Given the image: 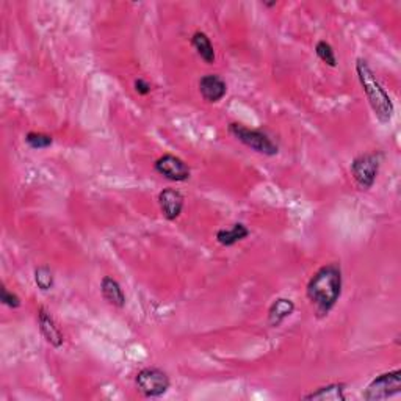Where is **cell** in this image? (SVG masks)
I'll return each instance as SVG.
<instances>
[{"mask_svg":"<svg viewBox=\"0 0 401 401\" xmlns=\"http://www.w3.org/2000/svg\"><path fill=\"white\" fill-rule=\"evenodd\" d=\"M344 288V274L337 262H331L318 268L306 287V297L310 301L317 318L329 315L339 303Z\"/></svg>","mask_w":401,"mask_h":401,"instance_id":"6da1fadb","label":"cell"},{"mask_svg":"<svg viewBox=\"0 0 401 401\" xmlns=\"http://www.w3.org/2000/svg\"><path fill=\"white\" fill-rule=\"evenodd\" d=\"M356 74L359 79V84L362 86V91L365 93V97L369 100L370 109L381 124H389L392 121L395 107L391 96L382 88L380 80L376 79L373 69L364 58H357L356 60Z\"/></svg>","mask_w":401,"mask_h":401,"instance_id":"7a4b0ae2","label":"cell"},{"mask_svg":"<svg viewBox=\"0 0 401 401\" xmlns=\"http://www.w3.org/2000/svg\"><path fill=\"white\" fill-rule=\"evenodd\" d=\"M227 132L248 149L254 151L257 154L265 157H274L279 154L278 143L268 133L259 131V129H250L240 122H231L227 126Z\"/></svg>","mask_w":401,"mask_h":401,"instance_id":"3957f363","label":"cell"},{"mask_svg":"<svg viewBox=\"0 0 401 401\" xmlns=\"http://www.w3.org/2000/svg\"><path fill=\"white\" fill-rule=\"evenodd\" d=\"M381 157L380 152H367V154L357 156L351 162V176L361 190L367 192L375 185L381 167Z\"/></svg>","mask_w":401,"mask_h":401,"instance_id":"277c9868","label":"cell"},{"mask_svg":"<svg viewBox=\"0 0 401 401\" xmlns=\"http://www.w3.org/2000/svg\"><path fill=\"white\" fill-rule=\"evenodd\" d=\"M135 386L146 398H158L169 391L171 380L165 370L146 367L141 369L135 376Z\"/></svg>","mask_w":401,"mask_h":401,"instance_id":"5b68a950","label":"cell"},{"mask_svg":"<svg viewBox=\"0 0 401 401\" xmlns=\"http://www.w3.org/2000/svg\"><path fill=\"white\" fill-rule=\"evenodd\" d=\"M401 392V370L395 369L376 376L369 382L362 392V398L367 401H380L392 398Z\"/></svg>","mask_w":401,"mask_h":401,"instance_id":"8992f818","label":"cell"},{"mask_svg":"<svg viewBox=\"0 0 401 401\" xmlns=\"http://www.w3.org/2000/svg\"><path fill=\"white\" fill-rule=\"evenodd\" d=\"M154 171L163 179L176 182V184L187 182L192 178V169L188 167V163L174 154H163L162 157H158L154 163Z\"/></svg>","mask_w":401,"mask_h":401,"instance_id":"52a82bcc","label":"cell"},{"mask_svg":"<svg viewBox=\"0 0 401 401\" xmlns=\"http://www.w3.org/2000/svg\"><path fill=\"white\" fill-rule=\"evenodd\" d=\"M185 198L179 190L176 188H163V190L158 193V207L165 220L168 221H176L182 215V210H184Z\"/></svg>","mask_w":401,"mask_h":401,"instance_id":"ba28073f","label":"cell"},{"mask_svg":"<svg viewBox=\"0 0 401 401\" xmlns=\"http://www.w3.org/2000/svg\"><path fill=\"white\" fill-rule=\"evenodd\" d=\"M38 328L39 333L43 335L44 340L52 348H62L64 344V335L62 333L60 326H58L55 318L47 310L44 306L38 308Z\"/></svg>","mask_w":401,"mask_h":401,"instance_id":"9c48e42d","label":"cell"},{"mask_svg":"<svg viewBox=\"0 0 401 401\" xmlns=\"http://www.w3.org/2000/svg\"><path fill=\"white\" fill-rule=\"evenodd\" d=\"M199 93L205 102L216 104L226 96L227 84L218 74H205L199 79Z\"/></svg>","mask_w":401,"mask_h":401,"instance_id":"30bf717a","label":"cell"},{"mask_svg":"<svg viewBox=\"0 0 401 401\" xmlns=\"http://www.w3.org/2000/svg\"><path fill=\"white\" fill-rule=\"evenodd\" d=\"M100 293H102L104 299L113 306V308H126V293H124L120 282L111 278V276H104L102 281H100Z\"/></svg>","mask_w":401,"mask_h":401,"instance_id":"8fae6325","label":"cell"},{"mask_svg":"<svg viewBox=\"0 0 401 401\" xmlns=\"http://www.w3.org/2000/svg\"><path fill=\"white\" fill-rule=\"evenodd\" d=\"M295 306L290 298H276L268 309V324L271 328H279L288 317L293 315Z\"/></svg>","mask_w":401,"mask_h":401,"instance_id":"7c38bea8","label":"cell"},{"mask_svg":"<svg viewBox=\"0 0 401 401\" xmlns=\"http://www.w3.org/2000/svg\"><path fill=\"white\" fill-rule=\"evenodd\" d=\"M250 234H251V231L248 229L245 223H234L231 227L220 229V231L216 232L215 239L221 246L231 248V246H235L237 243H240V241H243L245 239L250 237Z\"/></svg>","mask_w":401,"mask_h":401,"instance_id":"4fadbf2b","label":"cell"},{"mask_svg":"<svg viewBox=\"0 0 401 401\" xmlns=\"http://www.w3.org/2000/svg\"><path fill=\"white\" fill-rule=\"evenodd\" d=\"M345 389L346 384L344 382H331V384L318 387L314 392L306 393L303 398L309 401H345Z\"/></svg>","mask_w":401,"mask_h":401,"instance_id":"5bb4252c","label":"cell"},{"mask_svg":"<svg viewBox=\"0 0 401 401\" xmlns=\"http://www.w3.org/2000/svg\"><path fill=\"white\" fill-rule=\"evenodd\" d=\"M190 43L193 46V49L196 50V54L200 57V60L207 64H214L216 60L215 54V47L212 44V39L209 38L207 33L204 32H194L193 37L190 39Z\"/></svg>","mask_w":401,"mask_h":401,"instance_id":"9a60e30c","label":"cell"},{"mask_svg":"<svg viewBox=\"0 0 401 401\" xmlns=\"http://www.w3.org/2000/svg\"><path fill=\"white\" fill-rule=\"evenodd\" d=\"M33 279H35V284H37V287L43 293L50 292L55 286L54 273H52V270L47 267V265H39V267L35 268Z\"/></svg>","mask_w":401,"mask_h":401,"instance_id":"2e32d148","label":"cell"},{"mask_svg":"<svg viewBox=\"0 0 401 401\" xmlns=\"http://www.w3.org/2000/svg\"><path fill=\"white\" fill-rule=\"evenodd\" d=\"M315 54L324 64H328L329 68H337V57H335L334 47L329 44L328 41L324 39L318 41L315 44Z\"/></svg>","mask_w":401,"mask_h":401,"instance_id":"e0dca14e","label":"cell"},{"mask_svg":"<svg viewBox=\"0 0 401 401\" xmlns=\"http://www.w3.org/2000/svg\"><path fill=\"white\" fill-rule=\"evenodd\" d=\"M26 143L28 147H32L35 151L47 149L54 144V137L43 132H28L26 135Z\"/></svg>","mask_w":401,"mask_h":401,"instance_id":"ac0fdd59","label":"cell"},{"mask_svg":"<svg viewBox=\"0 0 401 401\" xmlns=\"http://www.w3.org/2000/svg\"><path fill=\"white\" fill-rule=\"evenodd\" d=\"M0 301H2L3 306H7L10 309H19L22 306L21 298L17 297L15 292H10L5 286H2V288H0Z\"/></svg>","mask_w":401,"mask_h":401,"instance_id":"d6986e66","label":"cell"},{"mask_svg":"<svg viewBox=\"0 0 401 401\" xmlns=\"http://www.w3.org/2000/svg\"><path fill=\"white\" fill-rule=\"evenodd\" d=\"M133 88H135V93L140 94V96H147V94L152 91V85L143 77H140L133 82Z\"/></svg>","mask_w":401,"mask_h":401,"instance_id":"ffe728a7","label":"cell"},{"mask_svg":"<svg viewBox=\"0 0 401 401\" xmlns=\"http://www.w3.org/2000/svg\"><path fill=\"white\" fill-rule=\"evenodd\" d=\"M262 5H263V7H267V8H273V7H276V5H278V2H276V0H273V2H263Z\"/></svg>","mask_w":401,"mask_h":401,"instance_id":"44dd1931","label":"cell"}]
</instances>
